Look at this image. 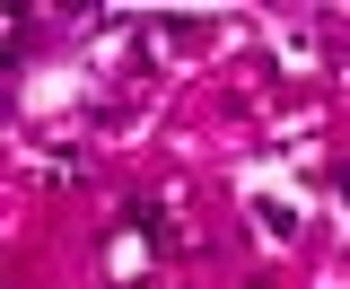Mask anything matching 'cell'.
Returning a JSON list of instances; mask_svg holds the SVG:
<instances>
[{"label":"cell","instance_id":"1","mask_svg":"<svg viewBox=\"0 0 350 289\" xmlns=\"http://www.w3.org/2000/svg\"><path fill=\"white\" fill-rule=\"evenodd\" d=\"M333 184H342V202H350V166H342V175H333Z\"/></svg>","mask_w":350,"mask_h":289}]
</instances>
